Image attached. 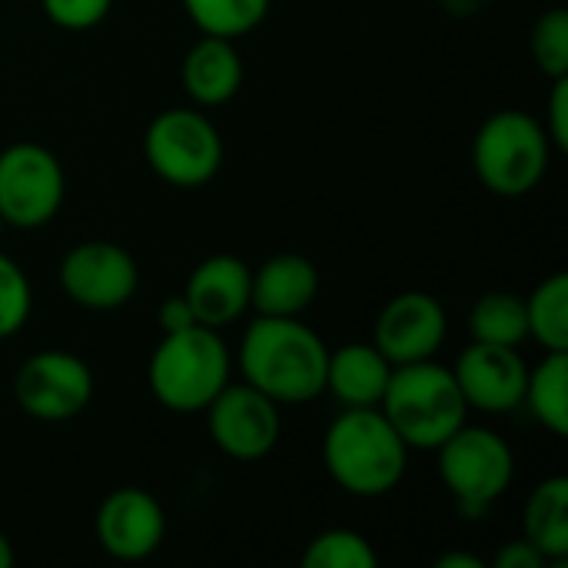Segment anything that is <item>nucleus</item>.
<instances>
[{"mask_svg":"<svg viewBox=\"0 0 568 568\" xmlns=\"http://www.w3.org/2000/svg\"><path fill=\"white\" fill-rule=\"evenodd\" d=\"M453 376L469 409L506 416L523 406L529 366L516 346H493L473 339V346H466L456 359Z\"/></svg>","mask_w":568,"mask_h":568,"instance_id":"ddd939ff","label":"nucleus"},{"mask_svg":"<svg viewBox=\"0 0 568 568\" xmlns=\"http://www.w3.org/2000/svg\"><path fill=\"white\" fill-rule=\"evenodd\" d=\"M379 413L409 449H439L459 426H466L469 406L453 369L436 359H423L393 366Z\"/></svg>","mask_w":568,"mask_h":568,"instance_id":"20e7f679","label":"nucleus"},{"mask_svg":"<svg viewBox=\"0 0 568 568\" xmlns=\"http://www.w3.org/2000/svg\"><path fill=\"white\" fill-rule=\"evenodd\" d=\"M67 196V176L53 150L43 143H10L0 150V216L13 230L47 226Z\"/></svg>","mask_w":568,"mask_h":568,"instance_id":"6e6552de","label":"nucleus"},{"mask_svg":"<svg viewBox=\"0 0 568 568\" xmlns=\"http://www.w3.org/2000/svg\"><path fill=\"white\" fill-rule=\"evenodd\" d=\"M542 126L552 140V150H568V77L552 80Z\"/></svg>","mask_w":568,"mask_h":568,"instance_id":"cd10ccee","label":"nucleus"},{"mask_svg":"<svg viewBox=\"0 0 568 568\" xmlns=\"http://www.w3.org/2000/svg\"><path fill=\"white\" fill-rule=\"evenodd\" d=\"M303 568H376L379 556L373 542L356 529H326L300 556Z\"/></svg>","mask_w":568,"mask_h":568,"instance_id":"b1692460","label":"nucleus"},{"mask_svg":"<svg viewBox=\"0 0 568 568\" xmlns=\"http://www.w3.org/2000/svg\"><path fill=\"white\" fill-rule=\"evenodd\" d=\"M546 559L542 552L529 542V539H519V542H506L496 556V568H542Z\"/></svg>","mask_w":568,"mask_h":568,"instance_id":"c85d7f7f","label":"nucleus"},{"mask_svg":"<svg viewBox=\"0 0 568 568\" xmlns=\"http://www.w3.org/2000/svg\"><path fill=\"white\" fill-rule=\"evenodd\" d=\"M40 7L60 30H90L106 20L113 0H40Z\"/></svg>","mask_w":568,"mask_h":568,"instance_id":"bb28decb","label":"nucleus"},{"mask_svg":"<svg viewBox=\"0 0 568 568\" xmlns=\"http://www.w3.org/2000/svg\"><path fill=\"white\" fill-rule=\"evenodd\" d=\"M156 323H160V329H163V333H176V329L193 326V323H196V316H193L190 303H186V300H183V293H180V296H170V300H163V303H160V310H156Z\"/></svg>","mask_w":568,"mask_h":568,"instance_id":"c756f323","label":"nucleus"},{"mask_svg":"<svg viewBox=\"0 0 568 568\" xmlns=\"http://www.w3.org/2000/svg\"><path fill=\"white\" fill-rule=\"evenodd\" d=\"M529 339H536L546 353L568 349V276H546L526 300Z\"/></svg>","mask_w":568,"mask_h":568,"instance_id":"4be33fe9","label":"nucleus"},{"mask_svg":"<svg viewBox=\"0 0 568 568\" xmlns=\"http://www.w3.org/2000/svg\"><path fill=\"white\" fill-rule=\"evenodd\" d=\"M529 50H532V60H536V67H539L542 77H549V80L568 77L566 7H552V10H546V13L536 20L532 37H529Z\"/></svg>","mask_w":568,"mask_h":568,"instance_id":"393cba45","label":"nucleus"},{"mask_svg":"<svg viewBox=\"0 0 568 568\" xmlns=\"http://www.w3.org/2000/svg\"><path fill=\"white\" fill-rule=\"evenodd\" d=\"M393 376V363L373 343H346L329 353L326 393L343 406H379Z\"/></svg>","mask_w":568,"mask_h":568,"instance_id":"a211bd4d","label":"nucleus"},{"mask_svg":"<svg viewBox=\"0 0 568 568\" xmlns=\"http://www.w3.org/2000/svg\"><path fill=\"white\" fill-rule=\"evenodd\" d=\"M323 466L343 493L379 499L403 483L409 446L379 406H346L323 436Z\"/></svg>","mask_w":568,"mask_h":568,"instance_id":"f03ea898","label":"nucleus"},{"mask_svg":"<svg viewBox=\"0 0 568 568\" xmlns=\"http://www.w3.org/2000/svg\"><path fill=\"white\" fill-rule=\"evenodd\" d=\"M150 170L180 190L210 183L223 166V136L200 106H173L150 120L143 133Z\"/></svg>","mask_w":568,"mask_h":568,"instance_id":"0eeeda50","label":"nucleus"},{"mask_svg":"<svg viewBox=\"0 0 568 568\" xmlns=\"http://www.w3.org/2000/svg\"><path fill=\"white\" fill-rule=\"evenodd\" d=\"M250 283H253V270L240 256L216 253L206 256L190 273L183 286V300L190 303L196 323L210 329H223L250 310Z\"/></svg>","mask_w":568,"mask_h":568,"instance_id":"2eb2a0df","label":"nucleus"},{"mask_svg":"<svg viewBox=\"0 0 568 568\" xmlns=\"http://www.w3.org/2000/svg\"><path fill=\"white\" fill-rule=\"evenodd\" d=\"M316 293V266L300 253H280L253 270L250 306L256 310V316H303L313 306Z\"/></svg>","mask_w":568,"mask_h":568,"instance_id":"dca6fc26","label":"nucleus"},{"mask_svg":"<svg viewBox=\"0 0 568 568\" xmlns=\"http://www.w3.org/2000/svg\"><path fill=\"white\" fill-rule=\"evenodd\" d=\"M203 413H206V433L213 446L236 463L266 459L276 449L280 433H283L280 403H273L266 393H260L246 379L226 383Z\"/></svg>","mask_w":568,"mask_h":568,"instance_id":"9d476101","label":"nucleus"},{"mask_svg":"<svg viewBox=\"0 0 568 568\" xmlns=\"http://www.w3.org/2000/svg\"><path fill=\"white\" fill-rule=\"evenodd\" d=\"M552 163V140L526 110H499L483 120L473 140V170L479 183L506 200L532 193Z\"/></svg>","mask_w":568,"mask_h":568,"instance_id":"39448f33","label":"nucleus"},{"mask_svg":"<svg viewBox=\"0 0 568 568\" xmlns=\"http://www.w3.org/2000/svg\"><path fill=\"white\" fill-rule=\"evenodd\" d=\"M60 290L90 313H113L126 306L140 286V266L120 243L110 240H87L77 243L60 260Z\"/></svg>","mask_w":568,"mask_h":568,"instance_id":"9b49d317","label":"nucleus"},{"mask_svg":"<svg viewBox=\"0 0 568 568\" xmlns=\"http://www.w3.org/2000/svg\"><path fill=\"white\" fill-rule=\"evenodd\" d=\"M523 529L546 562H566L568 559V479L549 476L542 479L532 496L526 499Z\"/></svg>","mask_w":568,"mask_h":568,"instance_id":"6ab92c4d","label":"nucleus"},{"mask_svg":"<svg viewBox=\"0 0 568 568\" xmlns=\"http://www.w3.org/2000/svg\"><path fill=\"white\" fill-rule=\"evenodd\" d=\"M0 233H3V216H0Z\"/></svg>","mask_w":568,"mask_h":568,"instance_id":"473e14b6","label":"nucleus"},{"mask_svg":"<svg viewBox=\"0 0 568 568\" xmlns=\"http://www.w3.org/2000/svg\"><path fill=\"white\" fill-rule=\"evenodd\" d=\"M33 310V290L27 273L0 253V339L17 336Z\"/></svg>","mask_w":568,"mask_h":568,"instance_id":"a878e982","label":"nucleus"},{"mask_svg":"<svg viewBox=\"0 0 568 568\" xmlns=\"http://www.w3.org/2000/svg\"><path fill=\"white\" fill-rule=\"evenodd\" d=\"M469 329L476 343L493 346H523L529 339V320H526V300L506 290L486 293L476 300L469 313Z\"/></svg>","mask_w":568,"mask_h":568,"instance_id":"412c9836","label":"nucleus"},{"mask_svg":"<svg viewBox=\"0 0 568 568\" xmlns=\"http://www.w3.org/2000/svg\"><path fill=\"white\" fill-rule=\"evenodd\" d=\"M13 559H17V556H13V542L0 532V568H10L13 566Z\"/></svg>","mask_w":568,"mask_h":568,"instance_id":"2f4dec72","label":"nucleus"},{"mask_svg":"<svg viewBox=\"0 0 568 568\" xmlns=\"http://www.w3.org/2000/svg\"><path fill=\"white\" fill-rule=\"evenodd\" d=\"M326 363V343L300 316H256L236 353L243 379L280 406H300L323 396Z\"/></svg>","mask_w":568,"mask_h":568,"instance_id":"f257e3e1","label":"nucleus"},{"mask_svg":"<svg viewBox=\"0 0 568 568\" xmlns=\"http://www.w3.org/2000/svg\"><path fill=\"white\" fill-rule=\"evenodd\" d=\"M439 479L456 503V513L479 519L513 486L516 456L509 443L483 426H459L439 449Z\"/></svg>","mask_w":568,"mask_h":568,"instance_id":"423d86ee","label":"nucleus"},{"mask_svg":"<svg viewBox=\"0 0 568 568\" xmlns=\"http://www.w3.org/2000/svg\"><path fill=\"white\" fill-rule=\"evenodd\" d=\"M446 333H449V316L443 303L423 290H409L393 296L379 310L373 326V346L393 366H406V363L436 359V353L446 343Z\"/></svg>","mask_w":568,"mask_h":568,"instance_id":"f8f14e48","label":"nucleus"},{"mask_svg":"<svg viewBox=\"0 0 568 568\" xmlns=\"http://www.w3.org/2000/svg\"><path fill=\"white\" fill-rule=\"evenodd\" d=\"M523 406L542 423L552 436H568V349L546 353L536 369H529Z\"/></svg>","mask_w":568,"mask_h":568,"instance_id":"aec40b11","label":"nucleus"},{"mask_svg":"<svg viewBox=\"0 0 568 568\" xmlns=\"http://www.w3.org/2000/svg\"><path fill=\"white\" fill-rule=\"evenodd\" d=\"M180 3L200 33L236 40L266 20L273 0H180Z\"/></svg>","mask_w":568,"mask_h":568,"instance_id":"5701e85b","label":"nucleus"},{"mask_svg":"<svg viewBox=\"0 0 568 568\" xmlns=\"http://www.w3.org/2000/svg\"><path fill=\"white\" fill-rule=\"evenodd\" d=\"M436 568H486L483 559H476V556H469V552H446V556H439Z\"/></svg>","mask_w":568,"mask_h":568,"instance_id":"7c9ffc66","label":"nucleus"},{"mask_svg":"<svg viewBox=\"0 0 568 568\" xmlns=\"http://www.w3.org/2000/svg\"><path fill=\"white\" fill-rule=\"evenodd\" d=\"M230 346L223 343L220 329H210L203 323L163 333L146 366L153 399L180 416L203 413L213 396L230 383Z\"/></svg>","mask_w":568,"mask_h":568,"instance_id":"7ed1b4c3","label":"nucleus"},{"mask_svg":"<svg viewBox=\"0 0 568 568\" xmlns=\"http://www.w3.org/2000/svg\"><path fill=\"white\" fill-rule=\"evenodd\" d=\"M183 93L196 106H223L230 103L243 87V60L226 37H206L196 40L183 57Z\"/></svg>","mask_w":568,"mask_h":568,"instance_id":"f3484780","label":"nucleus"},{"mask_svg":"<svg viewBox=\"0 0 568 568\" xmlns=\"http://www.w3.org/2000/svg\"><path fill=\"white\" fill-rule=\"evenodd\" d=\"M93 389V369L67 349H40L13 376V399L37 423L77 419L90 406Z\"/></svg>","mask_w":568,"mask_h":568,"instance_id":"1a4fd4ad","label":"nucleus"},{"mask_svg":"<svg viewBox=\"0 0 568 568\" xmlns=\"http://www.w3.org/2000/svg\"><path fill=\"white\" fill-rule=\"evenodd\" d=\"M97 542L110 559L120 562H143L150 559L166 536V516L163 506L136 486L113 489L93 519Z\"/></svg>","mask_w":568,"mask_h":568,"instance_id":"4468645a","label":"nucleus"}]
</instances>
